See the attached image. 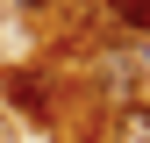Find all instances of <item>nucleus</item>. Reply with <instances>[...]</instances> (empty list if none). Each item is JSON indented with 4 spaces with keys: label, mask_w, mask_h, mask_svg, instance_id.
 Wrapping results in <instances>:
<instances>
[{
    "label": "nucleus",
    "mask_w": 150,
    "mask_h": 143,
    "mask_svg": "<svg viewBox=\"0 0 150 143\" xmlns=\"http://www.w3.org/2000/svg\"><path fill=\"white\" fill-rule=\"evenodd\" d=\"M115 143H150V107H129L115 122Z\"/></svg>",
    "instance_id": "f257e3e1"
},
{
    "label": "nucleus",
    "mask_w": 150,
    "mask_h": 143,
    "mask_svg": "<svg viewBox=\"0 0 150 143\" xmlns=\"http://www.w3.org/2000/svg\"><path fill=\"white\" fill-rule=\"evenodd\" d=\"M14 7H57V0H14Z\"/></svg>",
    "instance_id": "7ed1b4c3"
},
{
    "label": "nucleus",
    "mask_w": 150,
    "mask_h": 143,
    "mask_svg": "<svg viewBox=\"0 0 150 143\" xmlns=\"http://www.w3.org/2000/svg\"><path fill=\"white\" fill-rule=\"evenodd\" d=\"M122 29H150V0H107Z\"/></svg>",
    "instance_id": "f03ea898"
}]
</instances>
